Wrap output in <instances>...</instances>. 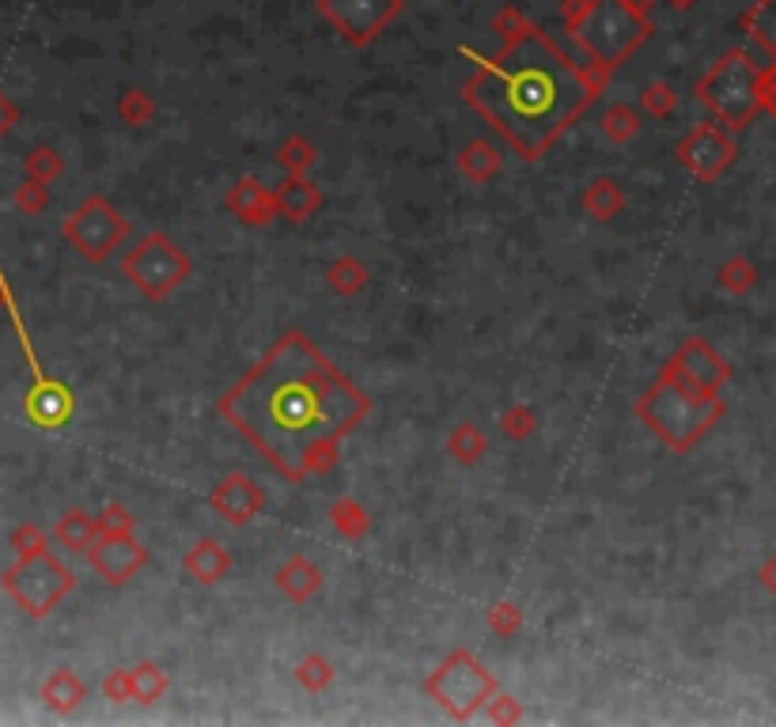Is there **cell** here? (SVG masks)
I'll use <instances>...</instances> for the list:
<instances>
[{"instance_id": "d590c367", "label": "cell", "mask_w": 776, "mask_h": 727, "mask_svg": "<svg viewBox=\"0 0 776 727\" xmlns=\"http://www.w3.org/2000/svg\"><path fill=\"white\" fill-rule=\"evenodd\" d=\"M534 428H538V413L526 406V402H515V406H507L501 413V432H504V440H512V444L531 440Z\"/></svg>"}, {"instance_id": "74e56055", "label": "cell", "mask_w": 776, "mask_h": 727, "mask_svg": "<svg viewBox=\"0 0 776 727\" xmlns=\"http://www.w3.org/2000/svg\"><path fill=\"white\" fill-rule=\"evenodd\" d=\"M95 523H99V535H137V515L118 501H110L107 508L95 515Z\"/></svg>"}, {"instance_id": "7c38bea8", "label": "cell", "mask_w": 776, "mask_h": 727, "mask_svg": "<svg viewBox=\"0 0 776 727\" xmlns=\"http://www.w3.org/2000/svg\"><path fill=\"white\" fill-rule=\"evenodd\" d=\"M8 311H12V319H16V334H20V349H23L27 364H31V375H34V386H31V394H27V413H31L34 425H42V428H61L64 421L72 417V406H77V402H72V391H69V386H61L58 380H50V375H46V367L39 364V356H34V349H31V337H27L20 315H16L12 296H8Z\"/></svg>"}, {"instance_id": "e575fe53", "label": "cell", "mask_w": 776, "mask_h": 727, "mask_svg": "<svg viewBox=\"0 0 776 727\" xmlns=\"http://www.w3.org/2000/svg\"><path fill=\"white\" fill-rule=\"evenodd\" d=\"M64 174V155L53 152L50 144H39V149H31V155L23 160V179L39 182V186H50L53 179H61Z\"/></svg>"}, {"instance_id": "7a4b0ae2", "label": "cell", "mask_w": 776, "mask_h": 727, "mask_svg": "<svg viewBox=\"0 0 776 727\" xmlns=\"http://www.w3.org/2000/svg\"><path fill=\"white\" fill-rule=\"evenodd\" d=\"M609 77L568 58L546 31L526 23L496 58L477 61L462 99L520 160H542L568 125L606 91Z\"/></svg>"}, {"instance_id": "60d3db41", "label": "cell", "mask_w": 776, "mask_h": 727, "mask_svg": "<svg viewBox=\"0 0 776 727\" xmlns=\"http://www.w3.org/2000/svg\"><path fill=\"white\" fill-rule=\"evenodd\" d=\"M103 697L114 705L133 701V670H110V675L103 678Z\"/></svg>"}, {"instance_id": "c3c4849f", "label": "cell", "mask_w": 776, "mask_h": 727, "mask_svg": "<svg viewBox=\"0 0 776 727\" xmlns=\"http://www.w3.org/2000/svg\"><path fill=\"white\" fill-rule=\"evenodd\" d=\"M671 8H678V12H686V8H693V4H701V0H667Z\"/></svg>"}, {"instance_id": "836d02e7", "label": "cell", "mask_w": 776, "mask_h": 727, "mask_svg": "<svg viewBox=\"0 0 776 727\" xmlns=\"http://www.w3.org/2000/svg\"><path fill=\"white\" fill-rule=\"evenodd\" d=\"M295 683H300L308 694H326L334 686V664L319 652H308V656L295 664Z\"/></svg>"}, {"instance_id": "ab89813d", "label": "cell", "mask_w": 776, "mask_h": 727, "mask_svg": "<svg viewBox=\"0 0 776 727\" xmlns=\"http://www.w3.org/2000/svg\"><path fill=\"white\" fill-rule=\"evenodd\" d=\"M46 205H50V186H39V182L23 179L20 190H16V209H20L23 216H39L46 213Z\"/></svg>"}, {"instance_id": "cb8c5ba5", "label": "cell", "mask_w": 776, "mask_h": 727, "mask_svg": "<svg viewBox=\"0 0 776 727\" xmlns=\"http://www.w3.org/2000/svg\"><path fill=\"white\" fill-rule=\"evenodd\" d=\"M367 281H372V273H367V265L360 262L356 254H337L334 262L326 265V284L341 300L360 296V292L367 289Z\"/></svg>"}, {"instance_id": "30bf717a", "label": "cell", "mask_w": 776, "mask_h": 727, "mask_svg": "<svg viewBox=\"0 0 776 727\" xmlns=\"http://www.w3.org/2000/svg\"><path fill=\"white\" fill-rule=\"evenodd\" d=\"M674 155H678L682 171H686L689 179H697L708 186V182H719L727 171H732V163L738 160V141H735L732 129L719 125L716 118H708V122L693 125L689 133L682 137Z\"/></svg>"}, {"instance_id": "9c48e42d", "label": "cell", "mask_w": 776, "mask_h": 727, "mask_svg": "<svg viewBox=\"0 0 776 727\" xmlns=\"http://www.w3.org/2000/svg\"><path fill=\"white\" fill-rule=\"evenodd\" d=\"M61 235L84 262L103 265L125 246L129 220L110 205L103 193H95V198H84L69 216H64Z\"/></svg>"}, {"instance_id": "d6986e66", "label": "cell", "mask_w": 776, "mask_h": 727, "mask_svg": "<svg viewBox=\"0 0 776 727\" xmlns=\"http://www.w3.org/2000/svg\"><path fill=\"white\" fill-rule=\"evenodd\" d=\"M273 584H276V592H281L289 603H308V599H315V595L322 592V568L311 557L292 554L273 573Z\"/></svg>"}, {"instance_id": "52a82bcc", "label": "cell", "mask_w": 776, "mask_h": 727, "mask_svg": "<svg viewBox=\"0 0 776 727\" xmlns=\"http://www.w3.org/2000/svg\"><path fill=\"white\" fill-rule=\"evenodd\" d=\"M424 697L436 701L451 720L466 724L474 720L477 713L485 708L488 697L496 694V678L482 659L474 656L470 648H455L443 664L424 678Z\"/></svg>"}, {"instance_id": "f35d334b", "label": "cell", "mask_w": 776, "mask_h": 727, "mask_svg": "<svg viewBox=\"0 0 776 727\" xmlns=\"http://www.w3.org/2000/svg\"><path fill=\"white\" fill-rule=\"evenodd\" d=\"M482 713L488 716V724H523V716H526L523 705L515 701L512 694H501V689H496V694L488 697Z\"/></svg>"}, {"instance_id": "277c9868", "label": "cell", "mask_w": 776, "mask_h": 727, "mask_svg": "<svg viewBox=\"0 0 776 727\" xmlns=\"http://www.w3.org/2000/svg\"><path fill=\"white\" fill-rule=\"evenodd\" d=\"M591 58V69L614 77L625 61L652 39V12H641L633 0H587L580 20L568 27Z\"/></svg>"}, {"instance_id": "4dcf8cb0", "label": "cell", "mask_w": 776, "mask_h": 727, "mask_svg": "<svg viewBox=\"0 0 776 727\" xmlns=\"http://www.w3.org/2000/svg\"><path fill=\"white\" fill-rule=\"evenodd\" d=\"M114 114H118V122H122V125L141 129V125H148L155 118V99L148 95V91H141V88H129V91H122V95H118Z\"/></svg>"}, {"instance_id": "5b68a950", "label": "cell", "mask_w": 776, "mask_h": 727, "mask_svg": "<svg viewBox=\"0 0 776 727\" xmlns=\"http://www.w3.org/2000/svg\"><path fill=\"white\" fill-rule=\"evenodd\" d=\"M693 95L708 110V118L738 133V129L754 125V118L762 114V69L746 50H727L697 80Z\"/></svg>"}, {"instance_id": "f1b7e54d", "label": "cell", "mask_w": 776, "mask_h": 727, "mask_svg": "<svg viewBox=\"0 0 776 727\" xmlns=\"http://www.w3.org/2000/svg\"><path fill=\"white\" fill-rule=\"evenodd\" d=\"M276 163L284 168V174H300V179H308V174L319 168V149L308 141V137L292 133L276 144Z\"/></svg>"}, {"instance_id": "44dd1931", "label": "cell", "mask_w": 776, "mask_h": 727, "mask_svg": "<svg viewBox=\"0 0 776 727\" xmlns=\"http://www.w3.org/2000/svg\"><path fill=\"white\" fill-rule=\"evenodd\" d=\"M580 209H584L591 220H598V224H609V220L625 209V190L617 186L609 174H598V179H591L584 193H580Z\"/></svg>"}, {"instance_id": "3957f363", "label": "cell", "mask_w": 776, "mask_h": 727, "mask_svg": "<svg viewBox=\"0 0 776 727\" xmlns=\"http://www.w3.org/2000/svg\"><path fill=\"white\" fill-rule=\"evenodd\" d=\"M724 410H727L724 394L693 391V386L674 380L667 372H659V380L636 398V417H641L644 425L655 432V440H659L663 447H671L674 455H689V451L719 425Z\"/></svg>"}, {"instance_id": "2e32d148", "label": "cell", "mask_w": 776, "mask_h": 727, "mask_svg": "<svg viewBox=\"0 0 776 727\" xmlns=\"http://www.w3.org/2000/svg\"><path fill=\"white\" fill-rule=\"evenodd\" d=\"M224 209L243 228H265L276 216L273 190L265 186V182H258L254 174H243V179H235V186L224 193Z\"/></svg>"}, {"instance_id": "f546056e", "label": "cell", "mask_w": 776, "mask_h": 727, "mask_svg": "<svg viewBox=\"0 0 776 727\" xmlns=\"http://www.w3.org/2000/svg\"><path fill=\"white\" fill-rule=\"evenodd\" d=\"M636 110L652 122H663L678 110V91H674L667 80H652V84L641 88V99H636Z\"/></svg>"}, {"instance_id": "d4e9b609", "label": "cell", "mask_w": 776, "mask_h": 727, "mask_svg": "<svg viewBox=\"0 0 776 727\" xmlns=\"http://www.w3.org/2000/svg\"><path fill=\"white\" fill-rule=\"evenodd\" d=\"M330 527L345 542H360L372 535V512H367L356 496H337V501L330 504Z\"/></svg>"}, {"instance_id": "603a6c76", "label": "cell", "mask_w": 776, "mask_h": 727, "mask_svg": "<svg viewBox=\"0 0 776 727\" xmlns=\"http://www.w3.org/2000/svg\"><path fill=\"white\" fill-rule=\"evenodd\" d=\"M99 538V523L95 515L84 512V508H69L53 523V542L69 554H88V546Z\"/></svg>"}, {"instance_id": "4fadbf2b", "label": "cell", "mask_w": 776, "mask_h": 727, "mask_svg": "<svg viewBox=\"0 0 776 727\" xmlns=\"http://www.w3.org/2000/svg\"><path fill=\"white\" fill-rule=\"evenodd\" d=\"M659 372H667L674 380H682L686 386H693V391H705V394H724L727 380H732V367H727L724 356L716 353V345L705 342V337H686V342L667 356V364H663Z\"/></svg>"}, {"instance_id": "5bb4252c", "label": "cell", "mask_w": 776, "mask_h": 727, "mask_svg": "<svg viewBox=\"0 0 776 727\" xmlns=\"http://www.w3.org/2000/svg\"><path fill=\"white\" fill-rule=\"evenodd\" d=\"M88 565L95 568L103 584L125 587L148 565V549L137 542V535H99L88 546Z\"/></svg>"}, {"instance_id": "8fae6325", "label": "cell", "mask_w": 776, "mask_h": 727, "mask_svg": "<svg viewBox=\"0 0 776 727\" xmlns=\"http://www.w3.org/2000/svg\"><path fill=\"white\" fill-rule=\"evenodd\" d=\"M405 0H319V12L349 46H372L402 16Z\"/></svg>"}, {"instance_id": "ee69618b", "label": "cell", "mask_w": 776, "mask_h": 727, "mask_svg": "<svg viewBox=\"0 0 776 727\" xmlns=\"http://www.w3.org/2000/svg\"><path fill=\"white\" fill-rule=\"evenodd\" d=\"M523 27H526V20H523L520 12H515V8H504V12L496 16V31H501L504 39H512V34L523 31Z\"/></svg>"}, {"instance_id": "7bdbcfd3", "label": "cell", "mask_w": 776, "mask_h": 727, "mask_svg": "<svg viewBox=\"0 0 776 727\" xmlns=\"http://www.w3.org/2000/svg\"><path fill=\"white\" fill-rule=\"evenodd\" d=\"M762 110L776 118V58L762 69Z\"/></svg>"}, {"instance_id": "ffe728a7", "label": "cell", "mask_w": 776, "mask_h": 727, "mask_svg": "<svg viewBox=\"0 0 776 727\" xmlns=\"http://www.w3.org/2000/svg\"><path fill=\"white\" fill-rule=\"evenodd\" d=\"M455 168L466 182H474V186H485V182H493L496 174L504 171V155L501 149H496L493 141H485V137H474V141L462 144V152L455 155Z\"/></svg>"}, {"instance_id": "f6af8a7d", "label": "cell", "mask_w": 776, "mask_h": 727, "mask_svg": "<svg viewBox=\"0 0 776 727\" xmlns=\"http://www.w3.org/2000/svg\"><path fill=\"white\" fill-rule=\"evenodd\" d=\"M757 584H762L769 595H776V554H773V557H765V565L757 568Z\"/></svg>"}, {"instance_id": "6da1fadb", "label": "cell", "mask_w": 776, "mask_h": 727, "mask_svg": "<svg viewBox=\"0 0 776 727\" xmlns=\"http://www.w3.org/2000/svg\"><path fill=\"white\" fill-rule=\"evenodd\" d=\"M216 410L284 482H308L334 471L372 398L303 330H289Z\"/></svg>"}, {"instance_id": "b9f144b4", "label": "cell", "mask_w": 776, "mask_h": 727, "mask_svg": "<svg viewBox=\"0 0 776 727\" xmlns=\"http://www.w3.org/2000/svg\"><path fill=\"white\" fill-rule=\"evenodd\" d=\"M39 546H46V531L34 527V523H27V527H20L12 535V549H16V554H27V549H39Z\"/></svg>"}, {"instance_id": "1f68e13d", "label": "cell", "mask_w": 776, "mask_h": 727, "mask_svg": "<svg viewBox=\"0 0 776 727\" xmlns=\"http://www.w3.org/2000/svg\"><path fill=\"white\" fill-rule=\"evenodd\" d=\"M716 281H719V289L732 292V296H746L757 284V265L746 254H735L716 270Z\"/></svg>"}, {"instance_id": "f907efd6", "label": "cell", "mask_w": 776, "mask_h": 727, "mask_svg": "<svg viewBox=\"0 0 776 727\" xmlns=\"http://www.w3.org/2000/svg\"><path fill=\"white\" fill-rule=\"evenodd\" d=\"M636 8H641V12H652V0H633Z\"/></svg>"}, {"instance_id": "d6a6232c", "label": "cell", "mask_w": 776, "mask_h": 727, "mask_svg": "<svg viewBox=\"0 0 776 727\" xmlns=\"http://www.w3.org/2000/svg\"><path fill=\"white\" fill-rule=\"evenodd\" d=\"M168 686H171L168 670H163L160 664H152V659H144L141 667H133V701L155 705L163 694H168Z\"/></svg>"}, {"instance_id": "8d00e7d4", "label": "cell", "mask_w": 776, "mask_h": 727, "mask_svg": "<svg viewBox=\"0 0 776 727\" xmlns=\"http://www.w3.org/2000/svg\"><path fill=\"white\" fill-rule=\"evenodd\" d=\"M523 610L515 603H496L493 610H488V633L501 640H515L523 633Z\"/></svg>"}, {"instance_id": "bcb514c9", "label": "cell", "mask_w": 776, "mask_h": 727, "mask_svg": "<svg viewBox=\"0 0 776 727\" xmlns=\"http://www.w3.org/2000/svg\"><path fill=\"white\" fill-rule=\"evenodd\" d=\"M584 4H587V0H565V4H561V20H565V27H572V23L580 20Z\"/></svg>"}, {"instance_id": "681fc988", "label": "cell", "mask_w": 776, "mask_h": 727, "mask_svg": "<svg viewBox=\"0 0 776 727\" xmlns=\"http://www.w3.org/2000/svg\"><path fill=\"white\" fill-rule=\"evenodd\" d=\"M8 296H12V292H8V284H4V277H0V307H4V303H8Z\"/></svg>"}, {"instance_id": "484cf974", "label": "cell", "mask_w": 776, "mask_h": 727, "mask_svg": "<svg viewBox=\"0 0 776 727\" xmlns=\"http://www.w3.org/2000/svg\"><path fill=\"white\" fill-rule=\"evenodd\" d=\"M598 129H603V137L609 144H629L641 137L644 114L633 103H609L603 110V118H598Z\"/></svg>"}, {"instance_id": "ba28073f", "label": "cell", "mask_w": 776, "mask_h": 727, "mask_svg": "<svg viewBox=\"0 0 776 727\" xmlns=\"http://www.w3.org/2000/svg\"><path fill=\"white\" fill-rule=\"evenodd\" d=\"M193 262L168 232H148L137 239L122 258V277L133 284L148 303L171 300L190 281Z\"/></svg>"}, {"instance_id": "7dc6e473", "label": "cell", "mask_w": 776, "mask_h": 727, "mask_svg": "<svg viewBox=\"0 0 776 727\" xmlns=\"http://www.w3.org/2000/svg\"><path fill=\"white\" fill-rule=\"evenodd\" d=\"M12 125H16V107L8 103L4 95H0V137H4V133H8V129H12Z\"/></svg>"}, {"instance_id": "7402d4cb", "label": "cell", "mask_w": 776, "mask_h": 727, "mask_svg": "<svg viewBox=\"0 0 776 727\" xmlns=\"http://www.w3.org/2000/svg\"><path fill=\"white\" fill-rule=\"evenodd\" d=\"M84 697H88L84 678H80L77 670H69V667H58V670H53V675L42 683V701H46V708H53V713H61V716L77 713V708L84 705Z\"/></svg>"}, {"instance_id": "ac0fdd59", "label": "cell", "mask_w": 776, "mask_h": 727, "mask_svg": "<svg viewBox=\"0 0 776 727\" xmlns=\"http://www.w3.org/2000/svg\"><path fill=\"white\" fill-rule=\"evenodd\" d=\"M182 568H187V576L193 579V584L216 587L220 579L231 573V554H228V546L220 538H201L187 549Z\"/></svg>"}, {"instance_id": "8992f818", "label": "cell", "mask_w": 776, "mask_h": 727, "mask_svg": "<svg viewBox=\"0 0 776 727\" xmlns=\"http://www.w3.org/2000/svg\"><path fill=\"white\" fill-rule=\"evenodd\" d=\"M0 587H4V595L20 606L27 618L42 622L69 599L77 579L53 557L50 542H46V546L27 549V554L16 557V565L4 568V576H0Z\"/></svg>"}, {"instance_id": "9a60e30c", "label": "cell", "mask_w": 776, "mask_h": 727, "mask_svg": "<svg viewBox=\"0 0 776 727\" xmlns=\"http://www.w3.org/2000/svg\"><path fill=\"white\" fill-rule=\"evenodd\" d=\"M209 508L216 512L224 523H231V527H246V523L265 512V489L243 471L224 474L216 485H212Z\"/></svg>"}, {"instance_id": "4316f807", "label": "cell", "mask_w": 776, "mask_h": 727, "mask_svg": "<svg viewBox=\"0 0 776 727\" xmlns=\"http://www.w3.org/2000/svg\"><path fill=\"white\" fill-rule=\"evenodd\" d=\"M743 34H750L757 50L776 58V0H754L743 12Z\"/></svg>"}, {"instance_id": "e0dca14e", "label": "cell", "mask_w": 776, "mask_h": 727, "mask_svg": "<svg viewBox=\"0 0 776 727\" xmlns=\"http://www.w3.org/2000/svg\"><path fill=\"white\" fill-rule=\"evenodd\" d=\"M273 209H276V216H284L289 224H308L322 209V190L311 179L284 174V182L273 186Z\"/></svg>"}, {"instance_id": "83f0119b", "label": "cell", "mask_w": 776, "mask_h": 727, "mask_svg": "<svg viewBox=\"0 0 776 727\" xmlns=\"http://www.w3.org/2000/svg\"><path fill=\"white\" fill-rule=\"evenodd\" d=\"M447 455L455 458L458 466L482 463V458L488 455V436L474 425V421H458V425L451 428V436H447Z\"/></svg>"}]
</instances>
